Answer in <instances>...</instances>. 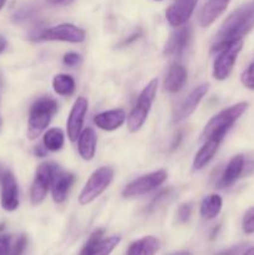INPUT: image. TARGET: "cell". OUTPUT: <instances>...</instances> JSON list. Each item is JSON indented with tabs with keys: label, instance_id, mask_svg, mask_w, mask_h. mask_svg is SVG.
Wrapping results in <instances>:
<instances>
[{
	"label": "cell",
	"instance_id": "obj_1",
	"mask_svg": "<svg viewBox=\"0 0 254 255\" xmlns=\"http://www.w3.org/2000/svg\"><path fill=\"white\" fill-rule=\"evenodd\" d=\"M254 27V2L247 4L232 12L222 24L216 36V44L213 45V52H219L233 42L243 39Z\"/></svg>",
	"mask_w": 254,
	"mask_h": 255
},
{
	"label": "cell",
	"instance_id": "obj_2",
	"mask_svg": "<svg viewBox=\"0 0 254 255\" xmlns=\"http://www.w3.org/2000/svg\"><path fill=\"white\" fill-rule=\"evenodd\" d=\"M247 109H248V104L247 102H239V104L233 105V106L223 110L218 115L212 117L208 124L206 125V127H204L203 132H202V141L216 138L222 142V139L224 138V136L229 131V128L247 111Z\"/></svg>",
	"mask_w": 254,
	"mask_h": 255
},
{
	"label": "cell",
	"instance_id": "obj_3",
	"mask_svg": "<svg viewBox=\"0 0 254 255\" xmlns=\"http://www.w3.org/2000/svg\"><path fill=\"white\" fill-rule=\"evenodd\" d=\"M57 112V102L51 99H40L30 109L27 121V138L36 139L51 122Z\"/></svg>",
	"mask_w": 254,
	"mask_h": 255
},
{
	"label": "cell",
	"instance_id": "obj_4",
	"mask_svg": "<svg viewBox=\"0 0 254 255\" xmlns=\"http://www.w3.org/2000/svg\"><path fill=\"white\" fill-rule=\"evenodd\" d=\"M157 87H158V80L154 79L149 81L139 94L137 104L127 117V128L129 132H137L144 125L151 111L152 104L156 99Z\"/></svg>",
	"mask_w": 254,
	"mask_h": 255
},
{
	"label": "cell",
	"instance_id": "obj_5",
	"mask_svg": "<svg viewBox=\"0 0 254 255\" xmlns=\"http://www.w3.org/2000/svg\"><path fill=\"white\" fill-rule=\"evenodd\" d=\"M114 174L115 172L111 167H100V168H97L91 174V177L87 179L84 189L80 193L79 203L81 206L92 203L111 184L112 179H114Z\"/></svg>",
	"mask_w": 254,
	"mask_h": 255
},
{
	"label": "cell",
	"instance_id": "obj_6",
	"mask_svg": "<svg viewBox=\"0 0 254 255\" xmlns=\"http://www.w3.org/2000/svg\"><path fill=\"white\" fill-rule=\"evenodd\" d=\"M59 169V167L52 162H45L41 163L36 169V176L32 182L31 189H30V199L34 206L42 203L46 198L47 192L51 187L52 178L55 173Z\"/></svg>",
	"mask_w": 254,
	"mask_h": 255
},
{
	"label": "cell",
	"instance_id": "obj_7",
	"mask_svg": "<svg viewBox=\"0 0 254 255\" xmlns=\"http://www.w3.org/2000/svg\"><path fill=\"white\" fill-rule=\"evenodd\" d=\"M86 37V32L81 27H77L72 24H60L49 29L41 30L39 34L35 35L36 40L44 41H64L71 44L82 42Z\"/></svg>",
	"mask_w": 254,
	"mask_h": 255
},
{
	"label": "cell",
	"instance_id": "obj_8",
	"mask_svg": "<svg viewBox=\"0 0 254 255\" xmlns=\"http://www.w3.org/2000/svg\"><path fill=\"white\" fill-rule=\"evenodd\" d=\"M167 179V172L163 169H159L157 172L142 176L139 178L134 179L131 183L125 187L122 196L125 198H133V197H141L143 194L149 193L151 191L156 189L161 184L164 183Z\"/></svg>",
	"mask_w": 254,
	"mask_h": 255
},
{
	"label": "cell",
	"instance_id": "obj_9",
	"mask_svg": "<svg viewBox=\"0 0 254 255\" xmlns=\"http://www.w3.org/2000/svg\"><path fill=\"white\" fill-rule=\"evenodd\" d=\"M242 47H243V40H239V41L233 42V44L228 45L219 51L218 57L213 65L214 79L222 81L231 75L234 64L237 61V57H238L239 52L242 51Z\"/></svg>",
	"mask_w": 254,
	"mask_h": 255
},
{
	"label": "cell",
	"instance_id": "obj_10",
	"mask_svg": "<svg viewBox=\"0 0 254 255\" xmlns=\"http://www.w3.org/2000/svg\"><path fill=\"white\" fill-rule=\"evenodd\" d=\"M121 238L117 236L104 238V231L97 229L91 234L80 255H110L119 246Z\"/></svg>",
	"mask_w": 254,
	"mask_h": 255
},
{
	"label": "cell",
	"instance_id": "obj_11",
	"mask_svg": "<svg viewBox=\"0 0 254 255\" xmlns=\"http://www.w3.org/2000/svg\"><path fill=\"white\" fill-rule=\"evenodd\" d=\"M87 109H89V101L86 97L80 96L75 101L74 106H72L71 111H70L69 119H67V137L70 141L75 142L79 138L80 133L84 127L85 117H86Z\"/></svg>",
	"mask_w": 254,
	"mask_h": 255
},
{
	"label": "cell",
	"instance_id": "obj_12",
	"mask_svg": "<svg viewBox=\"0 0 254 255\" xmlns=\"http://www.w3.org/2000/svg\"><path fill=\"white\" fill-rule=\"evenodd\" d=\"M0 203L4 211L14 212L19 207V188L16 179L10 171H5L0 179Z\"/></svg>",
	"mask_w": 254,
	"mask_h": 255
},
{
	"label": "cell",
	"instance_id": "obj_13",
	"mask_svg": "<svg viewBox=\"0 0 254 255\" xmlns=\"http://www.w3.org/2000/svg\"><path fill=\"white\" fill-rule=\"evenodd\" d=\"M197 2L198 0H174L173 4L166 11L167 21L169 25L178 27L186 24L193 14Z\"/></svg>",
	"mask_w": 254,
	"mask_h": 255
},
{
	"label": "cell",
	"instance_id": "obj_14",
	"mask_svg": "<svg viewBox=\"0 0 254 255\" xmlns=\"http://www.w3.org/2000/svg\"><path fill=\"white\" fill-rule=\"evenodd\" d=\"M208 84L199 85V86H197L196 89L182 101V104L179 105L176 114H174V122H181L183 121V120L188 119V117L196 111L199 102L202 101V99H203V97L206 96L207 92H208Z\"/></svg>",
	"mask_w": 254,
	"mask_h": 255
},
{
	"label": "cell",
	"instance_id": "obj_15",
	"mask_svg": "<svg viewBox=\"0 0 254 255\" xmlns=\"http://www.w3.org/2000/svg\"><path fill=\"white\" fill-rule=\"evenodd\" d=\"M74 182H75L74 174L67 173V172H62L60 171V169H57L51 182V193H52V199H54L55 203L57 204L64 203L70 188H71V186L74 184Z\"/></svg>",
	"mask_w": 254,
	"mask_h": 255
},
{
	"label": "cell",
	"instance_id": "obj_16",
	"mask_svg": "<svg viewBox=\"0 0 254 255\" xmlns=\"http://www.w3.org/2000/svg\"><path fill=\"white\" fill-rule=\"evenodd\" d=\"M191 37V27L178 26V29L171 35L164 47V54L168 56H181L182 52L186 50Z\"/></svg>",
	"mask_w": 254,
	"mask_h": 255
},
{
	"label": "cell",
	"instance_id": "obj_17",
	"mask_svg": "<svg viewBox=\"0 0 254 255\" xmlns=\"http://www.w3.org/2000/svg\"><path fill=\"white\" fill-rule=\"evenodd\" d=\"M231 0H208L199 12V25L208 27L221 16L228 6Z\"/></svg>",
	"mask_w": 254,
	"mask_h": 255
},
{
	"label": "cell",
	"instance_id": "obj_18",
	"mask_svg": "<svg viewBox=\"0 0 254 255\" xmlns=\"http://www.w3.org/2000/svg\"><path fill=\"white\" fill-rule=\"evenodd\" d=\"M125 121H126V114L121 109L101 112V114L96 115L94 119L95 125L100 129H104V131L109 132L120 128L125 124Z\"/></svg>",
	"mask_w": 254,
	"mask_h": 255
},
{
	"label": "cell",
	"instance_id": "obj_19",
	"mask_svg": "<svg viewBox=\"0 0 254 255\" xmlns=\"http://www.w3.org/2000/svg\"><path fill=\"white\" fill-rule=\"evenodd\" d=\"M97 144V134L94 128L87 127L84 131H81L79 138H77V149H79L80 156L85 161H91L96 153Z\"/></svg>",
	"mask_w": 254,
	"mask_h": 255
},
{
	"label": "cell",
	"instance_id": "obj_20",
	"mask_svg": "<svg viewBox=\"0 0 254 255\" xmlns=\"http://www.w3.org/2000/svg\"><path fill=\"white\" fill-rule=\"evenodd\" d=\"M244 156L243 154H237L234 156L231 161L227 164L226 169L223 171V174L221 177V181H219V186L221 188L224 187H231L232 184H234L237 182V179L242 176L244 169Z\"/></svg>",
	"mask_w": 254,
	"mask_h": 255
},
{
	"label": "cell",
	"instance_id": "obj_21",
	"mask_svg": "<svg viewBox=\"0 0 254 255\" xmlns=\"http://www.w3.org/2000/svg\"><path fill=\"white\" fill-rule=\"evenodd\" d=\"M187 81V70L182 65L173 64L169 67L167 72L166 80H164V89L166 91L174 94L183 89Z\"/></svg>",
	"mask_w": 254,
	"mask_h": 255
},
{
	"label": "cell",
	"instance_id": "obj_22",
	"mask_svg": "<svg viewBox=\"0 0 254 255\" xmlns=\"http://www.w3.org/2000/svg\"><path fill=\"white\" fill-rule=\"evenodd\" d=\"M219 144H221V141L216 138L207 139L206 143L201 147L198 152H197L196 157H194L193 161V168L196 171H199V169L204 168L209 162L213 159L214 154L217 153L219 148Z\"/></svg>",
	"mask_w": 254,
	"mask_h": 255
},
{
	"label": "cell",
	"instance_id": "obj_23",
	"mask_svg": "<svg viewBox=\"0 0 254 255\" xmlns=\"http://www.w3.org/2000/svg\"><path fill=\"white\" fill-rule=\"evenodd\" d=\"M159 251V241L156 237L147 236L134 241L127 249V255H156Z\"/></svg>",
	"mask_w": 254,
	"mask_h": 255
},
{
	"label": "cell",
	"instance_id": "obj_24",
	"mask_svg": "<svg viewBox=\"0 0 254 255\" xmlns=\"http://www.w3.org/2000/svg\"><path fill=\"white\" fill-rule=\"evenodd\" d=\"M223 201L218 194H211L207 198H204L201 203V216L204 219H214L222 211Z\"/></svg>",
	"mask_w": 254,
	"mask_h": 255
},
{
	"label": "cell",
	"instance_id": "obj_25",
	"mask_svg": "<svg viewBox=\"0 0 254 255\" xmlns=\"http://www.w3.org/2000/svg\"><path fill=\"white\" fill-rule=\"evenodd\" d=\"M54 91L60 96H71L75 92V80L74 77L66 74H59L52 80Z\"/></svg>",
	"mask_w": 254,
	"mask_h": 255
},
{
	"label": "cell",
	"instance_id": "obj_26",
	"mask_svg": "<svg viewBox=\"0 0 254 255\" xmlns=\"http://www.w3.org/2000/svg\"><path fill=\"white\" fill-rule=\"evenodd\" d=\"M44 147L50 152H57L64 147L65 136L60 128H50L45 132L42 139Z\"/></svg>",
	"mask_w": 254,
	"mask_h": 255
},
{
	"label": "cell",
	"instance_id": "obj_27",
	"mask_svg": "<svg viewBox=\"0 0 254 255\" xmlns=\"http://www.w3.org/2000/svg\"><path fill=\"white\" fill-rule=\"evenodd\" d=\"M242 227H243L244 233L254 234V207H252L246 212L243 222H242Z\"/></svg>",
	"mask_w": 254,
	"mask_h": 255
},
{
	"label": "cell",
	"instance_id": "obj_28",
	"mask_svg": "<svg viewBox=\"0 0 254 255\" xmlns=\"http://www.w3.org/2000/svg\"><path fill=\"white\" fill-rule=\"evenodd\" d=\"M242 84L247 87V89L254 90V61L249 64V66L244 70V72L241 76Z\"/></svg>",
	"mask_w": 254,
	"mask_h": 255
},
{
	"label": "cell",
	"instance_id": "obj_29",
	"mask_svg": "<svg viewBox=\"0 0 254 255\" xmlns=\"http://www.w3.org/2000/svg\"><path fill=\"white\" fill-rule=\"evenodd\" d=\"M192 214V204L191 203H184L177 211V219L179 223H186L189 219Z\"/></svg>",
	"mask_w": 254,
	"mask_h": 255
},
{
	"label": "cell",
	"instance_id": "obj_30",
	"mask_svg": "<svg viewBox=\"0 0 254 255\" xmlns=\"http://www.w3.org/2000/svg\"><path fill=\"white\" fill-rule=\"evenodd\" d=\"M11 253V237L9 234H0V255Z\"/></svg>",
	"mask_w": 254,
	"mask_h": 255
},
{
	"label": "cell",
	"instance_id": "obj_31",
	"mask_svg": "<svg viewBox=\"0 0 254 255\" xmlns=\"http://www.w3.org/2000/svg\"><path fill=\"white\" fill-rule=\"evenodd\" d=\"M26 244H27L26 237L20 236V238L17 239L15 246L11 248V253H10V255H22L25 248H26Z\"/></svg>",
	"mask_w": 254,
	"mask_h": 255
},
{
	"label": "cell",
	"instance_id": "obj_32",
	"mask_svg": "<svg viewBox=\"0 0 254 255\" xmlns=\"http://www.w3.org/2000/svg\"><path fill=\"white\" fill-rule=\"evenodd\" d=\"M81 62V56L76 52H69L64 56V64L69 67H74Z\"/></svg>",
	"mask_w": 254,
	"mask_h": 255
},
{
	"label": "cell",
	"instance_id": "obj_33",
	"mask_svg": "<svg viewBox=\"0 0 254 255\" xmlns=\"http://www.w3.org/2000/svg\"><path fill=\"white\" fill-rule=\"evenodd\" d=\"M244 247H246L244 244H239V246L232 247L231 249H227V251L221 252V253L217 254V255H237V254L241 253V252H243Z\"/></svg>",
	"mask_w": 254,
	"mask_h": 255
},
{
	"label": "cell",
	"instance_id": "obj_34",
	"mask_svg": "<svg viewBox=\"0 0 254 255\" xmlns=\"http://www.w3.org/2000/svg\"><path fill=\"white\" fill-rule=\"evenodd\" d=\"M46 152L47 149L42 146H36V148H35V154L37 157H45L46 156Z\"/></svg>",
	"mask_w": 254,
	"mask_h": 255
},
{
	"label": "cell",
	"instance_id": "obj_35",
	"mask_svg": "<svg viewBox=\"0 0 254 255\" xmlns=\"http://www.w3.org/2000/svg\"><path fill=\"white\" fill-rule=\"evenodd\" d=\"M72 1L74 0H47V2H50L51 5H67Z\"/></svg>",
	"mask_w": 254,
	"mask_h": 255
},
{
	"label": "cell",
	"instance_id": "obj_36",
	"mask_svg": "<svg viewBox=\"0 0 254 255\" xmlns=\"http://www.w3.org/2000/svg\"><path fill=\"white\" fill-rule=\"evenodd\" d=\"M139 36H141V31H139V32H137V34H133V35H132V36L129 37L128 40H126V41H125L124 44H125V45H126V44L128 45L129 42H132V41H134V40H137V39H138Z\"/></svg>",
	"mask_w": 254,
	"mask_h": 255
},
{
	"label": "cell",
	"instance_id": "obj_37",
	"mask_svg": "<svg viewBox=\"0 0 254 255\" xmlns=\"http://www.w3.org/2000/svg\"><path fill=\"white\" fill-rule=\"evenodd\" d=\"M176 137H177V138H174V143L171 146V149H174L177 146H178L179 141H181V139H182V133H181V132H179V133L177 134Z\"/></svg>",
	"mask_w": 254,
	"mask_h": 255
},
{
	"label": "cell",
	"instance_id": "obj_38",
	"mask_svg": "<svg viewBox=\"0 0 254 255\" xmlns=\"http://www.w3.org/2000/svg\"><path fill=\"white\" fill-rule=\"evenodd\" d=\"M5 49H6V40L2 36H0V54H1Z\"/></svg>",
	"mask_w": 254,
	"mask_h": 255
},
{
	"label": "cell",
	"instance_id": "obj_39",
	"mask_svg": "<svg viewBox=\"0 0 254 255\" xmlns=\"http://www.w3.org/2000/svg\"><path fill=\"white\" fill-rule=\"evenodd\" d=\"M168 255H193L191 252L187 251H181V252H173V253H169Z\"/></svg>",
	"mask_w": 254,
	"mask_h": 255
},
{
	"label": "cell",
	"instance_id": "obj_40",
	"mask_svg": "<svg viewBox=\"0 0 254 255\" xmlns=\"http://www.w3.org/2000/svg\"><path fill=\"white\" fill-rule=\"evenodd\" d=\"M242 255H254V247H252V248L247 249V251L244 252V253L242 254Z\"/></svg>",
	"mask_w": 254,
	"mask_h": 255
},
{
	"label": "cell",
	"instance_id": "obj_41",
	"mask_svg": "<svg viewBox=\"0 0 254 255\" xmlns=\"http://www.w3.org/2000/svg\"><path fill=\"white\" fill-rule=\"evenodd\" d=\"M4 4H5V0H0V10L2 9V6H4Z\"/></svg>",
	"mask_w": 254,
	"mask_h": 255
},
{
	"label": "cell",
	"instance_id": "obj_42",
	"mask_svg": "<svg viewBox=\"0 0 254 255\" xmlns=\"http://www.w3.org/2000/svg\"><path fill=\"white\" fill-rule=\"evenodd\" d=\"M0 125H1V120H0Z\"/></svg>",
	"mask_w": 254,
	"mask_h": 255
},
{
	"label": "cell",
	"instance_id": "obj_43",
	"mask_svg": "<svg viewBox=\"0 0 254 255\" xmlns=\"http://www.w3.org/2000/svg\"><path fill=\"white\" fill-rule=\"evenodd\" d=\"M158 1H159V0H158Z\"/></svg>",
	"mask_w": 254,
	"mask_h": 255
},
{
	"label": "cell",
	"instance_id": "obj_44",
	"mask_svg": "<svg viewBox=\"0 0 254 255\" xmlns=\"http://www.w3.org/2000/svg\"><path fill=\"white\" fill-rule=\"evenodd\" d=\"M253 2H254V1H253Z\"/></svg>",
	"mask_w": 254,
	"mask_h": 255
}]
</instances>
